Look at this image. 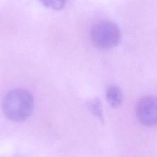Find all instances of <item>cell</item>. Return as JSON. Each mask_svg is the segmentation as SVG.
<instances>
[{"instance_id": "1", "label": "cell", "mask_w": 157, "mask_h": 157, "mask_svg": "<svg viewBox=\"0 0 157 157\" xmlns=\"http://www.w3.org/2000/svg\"><path fill=\"white\" fill-rule=\"evenodd\" d=\"M33 108L31 94L23 89H15L6 96L2 109L5 115L13 121H22L31 114Z\"/></svg>"}, {"instance_id": "2", "label": "cell", "mask_w": 157, "mask_h": 157, "mask_svg": "<svg viewBox=\"0 0 157 157\" xmlns=\"http://www.w3.org/2000/svg\"><path fill=\"white\" fill-rule=\"evenodd\" d=\"M121 37L117 25L109 20H101L95 23L90 31L92 43L97 48L110 49L117 46Z\"/></svg>"}, {"instance_id": "3", "label": "cell", "mask_w": 157, "mask_h": 157, "mask_svg": "<svg viewBox=\"0 0 157 157\" xmlns=\"http://www.w3.org/2000/svg\"><path fill=\"white\" fill-rule=\"evenodd\" d=\"M136 115L144 125H157V97L146 96L142 98L136 105Z\"/></svg>"}, {"instance_id": "4", "label": "cell", "mask_w": 157, "mask_h": 157, "mask_svg": "<svg viewBox=\"0 0 157 157\" xmlns=\"http://www.w3.org/2000/svg\"><path fill=\"white\" fill-rule=\"evenodd\" d=\"M106 98L107 102L112 107H118L123 100V94L120 88L117 85L110 86L107 90Z\"/></svg>"}, {"instance_id": "5", "label": "cell", "mask_w": 157, "mask_h": 157, "mask_svg": "<svg viewBox=\"0 0 157 157\" xmlns=\"http://www.w3.org/2000/svg\"><path fill=\"white\" fill-rule=\"evenodd\" d=\"M88 109L97 117L101 120H103L102 110L101 102L98 99H94L88 103Z\"/></svg>"}, {"instance_id": "6", "label": "cell", "mask_w": 157, "mask_h": 157, "mask_svg": "<svg viewBox=\"0 0 157 157\" xmlns=\"http://www.w3.org/2000/svg\"><path fill=\"white\" fill-rule=\"evenodd\" d=\"M44 6L55 10H61L65 6L66 0H39Z\"/></svg>"}]
</instances>
